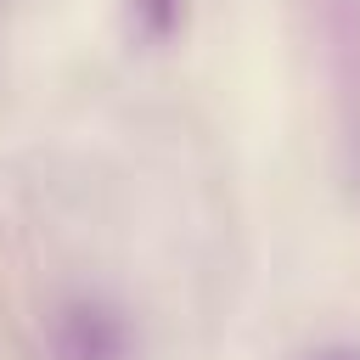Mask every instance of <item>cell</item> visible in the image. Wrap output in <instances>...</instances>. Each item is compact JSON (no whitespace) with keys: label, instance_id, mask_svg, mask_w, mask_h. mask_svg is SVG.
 Here are the masks:
<instances>
[{"label":"cell","instance_id":"2","mask_svg":"<svg viewBox=\"0 0 360 360\" xmlns=\"http://www.w3.org/2000/svg\"><path fill=\"white\" fill-rule=\"evenodd\" d=\"M186 11H191V0H124V28H129V39L158 51L186 34Z\"/></svg>","mask_w":360,"mask_h":360},{"label":"cell","instance_id":"3","mask_svg":"<svg viewBox=\"0 0 360 360\" xmlns=\"http://www.w3.org/2000/svg\"><path fill=\"white\" fill-rule=\"evenodd\" d=\"M292 360H360V338H326V343H315Z\"/></svg>","mask_w":360,"mask_h":360},{"label":"cell","instance_id":"1","mask_svg":"<svg viewBox=\"0 0 360 360\" xmlns=\"http://www.w3.org/2000/svg\"><path fill=\"white\" fill-rule=\"evenodd\" d=\"M39 354L45 360H141L146 338L135 309L118 292L73 287L62 292L39 321Z\"/></svg>","mask_w":360,"mask_h":360}]
</instances>
